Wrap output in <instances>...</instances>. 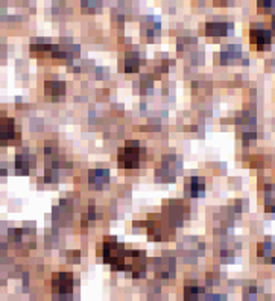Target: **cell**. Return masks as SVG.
<instances>
[{
	"mask_svg": "<svg viewBox=\"0 0 275 301\" xmlns=\"http://www.w3.org/2000/svg\"><path fill=\"white\" fill-rule=\"evenodd\" d=\"M144 227L151 240H171L172 237H175V227L167 217L158 215L151 216Z\"/></svg>",
	"mask_w": 275,
	"mask_h": 301,
	"instance_id": "cell-1",
	"label": "cell"
},
{
	"mask_svg": "<svg viewBox=\"0 0 275 301\" xmlns=\"http://www.w3.org/2000/svg\"><path fill=\"white\" fill-rule=\"evenodd\" d=\"M143 148L138 142H128L117 152V163L120 169H137L141 163Z\"/></svg>",
	"mask_w": 275,
	"mask_h": 301,
	"instance_id": "cell-2",
	"label": "cell"
},
{
	"mask_svg": "<svg viewBox=\"0 0 275 301\" xmlns=\"http://www.w3.org/2000/svg\"><path fill=\"white\" fill-rule=\"evenodd\" d=\"M272 32L263 23H252L249 28V42L257 50H265L271 46Z\"/></svg>",
	"mask_w": 275,
	"mask_h": 301,
	"instance_id": "cell-3",
	"label": "cell"
},
{
	"mask_svg": "<svg viewBox=\"0 0 275 301\" xmlns=\"http://www.w3.org/2000/svg\"><path fill=\"white\" fill-rule=\"evenodd\" d=\"M53 289L61 295H70L73 291V277L70 272H59L53 278Z\"/></svg>",
	"mask_w": 275,
	"mask_h": 301,
	"instance_id": "cell-4",
	"label": "cell"
},
{
	"mask_svg": "<svg viewBox=\"0 0 275 301\" xmlns=\"http://www.w3.org/2000/svg\"><path fill=\"white\" fill-rule=\"evenodd\" d=\"M185 192L190 198H199L204 196L205 192V183L201 176H190L185 183Z\"/></svg>",
	"mask_w": 275,
	"mask_h": 301,
	"instance_id": "cell-5",
	"label": "cell"
},
{
	"mask_svg": "<svg viewBox=\"0 0 275 301\" xmlns=\"http://www.w3.org/2000/svg\"><path fill=\"white\" fill-rule=\"evenodd\" d=\"M157 275L171 277L172 272L175 274V260L174 258H155L154 262Z\"/></svg>",
	"mask_w": 275,
	"mask_h": 301,
	"instance_id": "cell-6",
	"label": "cell"
},
{
	"mask_svg": "<svg viewBox=\"0 0 275 301\" xmlns=\"http://www.w3.org/2000/svg\"><path fill=\"white\" fill-rule=\"evenodd\" d=\"M15 137V122L11 117L0 119V142L8 143Z\"/></svg>",
	"mask_w": 275,
	"mask_h": 301,
	"instance_id": "cell-7",
	"label": "cell"
},
{
	"mask_svg": "<svg viewBox=\"0 0 275 301\" xmlns=\"http://www.w3.org/2000/svg\"><path fill=\"white\" fill-rule=\"evenodd\" d=\"M89 183L92 184L94 189H100L110 181V171L108 169H93L87 175Z\"/></svg>",
	"mask_w": 275,
	"mask_h": 301,
	"instance_id": "cell-8",
	"label": "cell"
},
{
	"mask_svg": "<svg viewBox=\"0 0 275 301\" xmlns=\"http://www.w3.org/2000/svg\"><path fill=\"white\" fill-rule=\"evenodd\" d=\"M229 25L224 22H208L205 25V34L211 35V37H219V35H225L228 32Z\"/></svg>",
	"mask_w": 275,
	"mask_h": 301,
	"instance_id": "cell-9",
	"label": "cell"
},
{
	"mask_svg": "<svg viewBox=\"0 0 275 301\" xmlns=\"http://www.w3.org/2000/svg\"><path fill=\"white\" fill-rule=\"evenodd\" d=\"M123 70L125 72H137L138 67H140V56L136 52H131L128 55H125V59H123Z\"/></svg>",
	"mask_w": 275,
	"mask_h": 301,
	"instance_id": "cell-10",
	"label": "cell"
},
{
	"mask_svg": "<svg viewBox=\"0 0 275 301\" xmlns=\"http://www.w3.org/2000/svg\"><path fill=\"white\" fill-rule=\"evenodd\" d=\"M265 210L275 213V184H268L265 187Z\"/></svg>",
	"mask_w": 275,
	"mask_h": 301,
	"instance_id": "cell-11",
	"label": "cell"
},
{
	"mask_svg": "<svg viewBox=\"0 0 275 301\" xmlns=\"http://www.w3.org/2000/svg\"><path fill=\"white\" fill-rule=\"evenodd\" d=\"M45 90H46L47 94H52V96H56V94H64V93H66V83H62V81H58V79L47 81L46 84H45Z\"/></svg>",
	"mask_w": 275,
	"mask_h": 301,
	"instance_id": "cell-12",
	"label": "cell"
},
{
	"mask_svg": "<svg viewBox=\"0 0 275 301\" xmlns=\"http://www.w3.org/2000/svg\"><path fill=\"white\" fill-rule=\"evenodd\" d=\"M201 292H202V289L198 288V286H195V285H188V286L184 289V295H185L187 300H196L198 295H199Z\"/></svg>",
	"mask_w": 275,
	"mask_h": 301,
	"instance_id": "cell-13",
	"label": "cell"
},
{
	"mask_svg": "<svg viewBox=\"0 0 275 301\" xmlns=\"http://www.w3.org/2000/svg\"><path fill=\"white\" fill-rule=\"evenodd\" d=\"M259 9L262 12H274L275 11V2L274 0H260L259 2Z\"/></svg>",
	"mask_w": 275,
	"mask_h": 301,
	"instance_id": "cell-14",
	"label": "cell"
},
{
	"mask_svg": "<svg viewBox=\"0 0 275 301\" xmlns=\"http://www.w3.org/2000/svg\"><path fill=\"white\" fill-rule=\"evenodd\" d=\"M271 29H272V32L275 34V14L272 15V20H271Z\"/></svg>",
	"mask_w": 275,
	"mask_h": 301,
	"instance_id": "cell-15",
	"label": "cell"
},
{
	"mask_svg": "<svg viewBox=\"0 0 275 301\" xmlns=\"http://www.w3.org/2000/svg\"><path fill=\"white\" fill-rule=\"evenodd\" d=\"M216 2H225V0H216Z\"/></svg>",
	"mask_w": 275,
	"mask_h": 301,
	"instance_id": "cell-16",
	"label": "cell"
}]
</instances>
